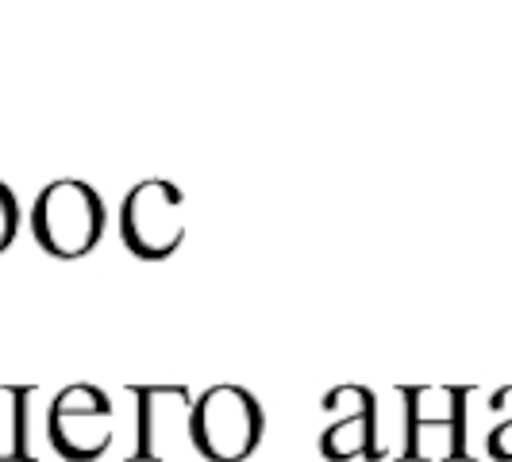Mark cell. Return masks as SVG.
Wrapping results in <instances>:
<instances>
[{
    "label": "cell",
    "instance_id": "ba28073f",
    "mask_svg": "<svg viewBox=\"0 0 512 462\" xmlns=\"http://www.w3.org/2000/svg\"><path fill=\"white\" fill-rule=\"evenodd\" d=\"M27 385H0V462H31L27 455Z\"/></svg>",
    "mask_w": 512,
    "mask_h": 462
},
{
    "label": "cell",
    "instance_id": "30bf717a",
    "mask_svg": "<svg viewBox=\"0 0 512 462\" xmlns=\"http://www.w3.org/2000/svg\"><path fill=\"white\" fill-rule=\"evenodd\" d=\"M16 231H20V201H16V193L0 181V255L16 243Z\"/></svg>",
    "mask_w": 512,
    "mask_h": 462
},
{
    "label": "cell",
    "instance_id": "5b68a950",
    "mask_svg": "<svg viewBox=\"0 0 512 462\" xmlns=\"http://www.w3.org/2000/svg\"><path fill=\"white\" fill-rule=\"evenodd\" d=\"M405 401V439L401 455L405 459H459L462 455V424L466 393L455 385H409L401 389Z\"/></svg>",
    "mask_w": 512,
    "mask_h": 462
},
{
    "label": "cell",
    "instance_id": "3957f363",
    "mask_svg": "<svg viewBox=\"0 0 512 462\" xmlns=\"http://www.w3.org/2000/svg\"><path fill=\"white\" fill-rule=\"evenodd\" d=\"M120 235L135 258H170L185 239V193L166 178L131 185L120 205Z\"/></svg>",
    "mask_w": 512,
    "mask_h": 462
},
{
    "label": "cell",
    "instance_id": "8992f818",
    "mask_svg": "<svg viewBox=\"0 0 512 462\" xmlns=\"http://www.w3.org/2000/svg\"><path fill=\"white\" fill-rule=\"evenodd\" d=\"M320 409L335 420L320 432V455L332 462L378 459V397L366 385H335Z\"/></svg>",
    "mask_w": 512,
    "mask_h": 462
},
{
    "label": "cell",
    "instance_id": "52a82bcc",
    "mask_svg": "<svg viewBox=\"0 0 512 462\" xmlns=\"http://www.w3.org/2000/svg\"><path fill=\"white\" fill-rule=\"evenodd\" d=\"M139 451L135 459H166L181 439H189V412L193 397L185 385H139Z\"/></svg>",
    "mask_w": 512,
    "mask_h": 462
},
{
    "label": "cell",
    "instance_id": "6da1fadb",
    "mask_svg": "<svg viewBox=\"0 0 512 462\" xmlns=\"http://www.w3.org/2000/svg\"><path fill=\"white\" fill-rule=\"evenodd\" d=\"M266 436V412L247 385L220 382L193 397L189 447L208 462H243Z\"/></svg>",
    "mask_w": 512,
    "mask_h": 462
},
{
    "label": "cell",
    "instance_id": "9c48e42d",
    "mask_svg": "<svg viewBox=\"0 0 512 462\" xmlns=\"http://www.w3.org/2000/svg\"><path fill=\"white\" fill-rule=\"evenodd\" d=\"M489 412H497V416H501V420L489 428V436H486L489 459L512 462V385L497 389V393L489 397Z\"/></svg>",
    "mask_w": 512,
    "mask_h": 462
},
{
    "label": "cell",
    "instance_id": "7a4b0ae2",
    "mask_svg": "<svg viewBox=\"0 0 512 462\" xmlns=\"http://www.w3.org/2000/svg\"><path fill=\"white\" fill-rule=\"evenodd\" d=\"M108 212L101 193L89 181L58 178L47 189H39L31 205V235L47 255L74 262L85 258L104 235Z\"/></svg>",
    "mask_w": 512,
    "mask_h": 462
},
{
    "label": "cell",
    "instance_id": "277c9868",
    "mask_svg": "<svg viewBox=\"0 0 512 462\" xmlns=\"http://www.w3.org/2000/svg\"><path fill=\"white\" fill-rule=\"evenodd\" d=\"M51 447L66 462H93L116 439V409L101 385L74 382L51 401L47 412Z\"/></svg>",
    "mask_w": 512,
    "mask_h": 462
}]
</instances>
